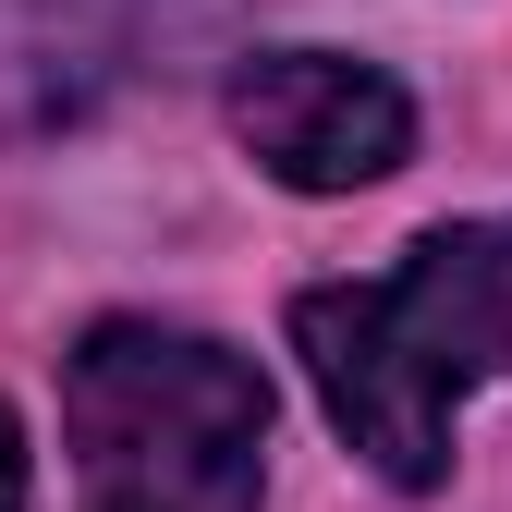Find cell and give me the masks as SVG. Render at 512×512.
Listing matches in <instances>:
<instances>
[{"instance_id":"cell-3","label":"cell","mask_w":512,"mask_h":512,"mask_svg":"<svg viewBox=\"0 0 512 512\" xmlns=\"http://www.w3.org/2000/svg\"><path fill=\"white\" fill-rule=\"evenodd\" d=\"M232 135L293 196H354V183L403 171L415 98L378 61H342V49H244L232 61Z\"/></svg>"},{"instance_id":"cell-5","label":"cell","mask_w":512,"mask_h":512,"mask_svg":"<svg viewBox=\"0 0 512 512\" xmlns=\"http://www.w3.org/2000/svg\"><path fill=\"white\" fill-rule=\"evenodd\" d=\"M0 512H25V427L0 415Z\"/></svg>"},{"instance_id":"cell-4","label":"cell","mask_w":512,"mask_h":512,"mask_svg":"<svg viewBox=\"0 0 512 512\" xmlns=\"http://www.w3.org/2000/svg\"><path fill=\"white\" fill-rule=\"evenodd\" d=\"M220 0H0V135L86 122L110 86L171 74Z\"/></svg>"},{"instance_id":"cell-1","label":"cell","mask_w":512,"mask_h":512,"mask_svg":"<svg viewBox=\"0 0 512 512\" xmlns=\"http://www.w3.org/2000/svg\"><path fill=\"white\" fill-rule=\"evenodd\" d=\"M293 354L391 488H439L464 403L512 366V220H439L403 269L293 293Z\"/></svg>"},{"instance_id":"cell-2","label":"cell","mask_w":512,"mask_h":512,"mask_svg":"<svg viewBox=\"0 0 512 512\" xmlns=\"http://www.w3.org/2000/svg\"><path fill=\"white\" fill-rule=\"evenodd\" d=\"M61 439L86 512H256L269 488V378L171 317H98L61 354Z\"/></svg>"}]
</instances>
